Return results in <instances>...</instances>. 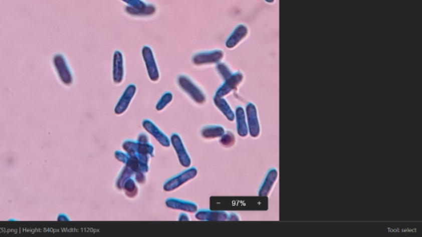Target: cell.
<instances>
[{"label":"cell","mask_w":422,"mask_h":237,"mask_svg":"<svg viewBox=\"0 0 422 237\" xmlns=\"http://www.w3.org/2000/svg\"><path fill=\"white\" fill-rule=\"evenodd\" d=\"M247 34H248V28L243 25H239L226 42L227 48H235L241 41L246 38Z\"/></svg>","instance_id":"obj_16"},{"label":"cell","mask_w":422,"mask_h":237,"mask_svg":"<svg viewBox=\"0 0 422 237\" xmlns=\"http://www.w3.org/2000/svg\"><path fill=\"white\" fill-rule=\"evenodd\" d=\"M197 174H198V171H197L196 168H189L186 171H182L181 173L178 174L177 176L169 179L168 181L164 184V190L166 192H171L173 190L177 189L178 187L186 183L187 181L196 177Z\"/></svg>","instance_id":"obj_5"},{"label":"cell","mask_w":422,"mask_h":237,"mask_svg":"<svg viewBox=\"0 0 422 237\" xmlns=\"http://www.w3.org/2000/svg\"><path fill=\"white\" fill-rule=\"evenodd\" d=\"M124 78V64H123V54L120 51H116L113 54L112 64V80L115 84L123 82Z\"/></svg>","instance_id":"obj_12"},{"label":"cell","mask_w":422,"mask_h":237,"mask_svg":"<svg viewBox=\"0 0 422 237\" xmlns=\"http://www.w3.org/2000/svg\"><path fill=\"white\" fill-rule=\"evenodd\" d=\"M236 117H237V126H238V133L241 137H247L249 133L248 125H247L245 113L243 107H238L236 109Z\"/></svg>","instance_id":"obj_20"},{"label":"cell","mask_w":422,"mask_h":237,"mask_svg":"<svg viewBox=\"0 0 422 237\" xmlns=\"http://www.w3.org/2000/svg\"><path fill=\"white\" fill-rule=\"evenodd\" d=\"M277 177H278V171H276L275 169H271L268 171L264 183L262 184V186L259 190V196H260V197L267 196L270 193V190L272 188L273 185L275 184Z\"/></svg>","instance_id":"obj_17"},{"label":"cell","mask_w":422,"mask_h":237,"mask_svg":"<svg viewBox=\"0 0 422 237\" xmlns=\"http://www.w3.org/2000/svg\"><path fill=\"white\" fill-rule=\"evenodd\" d=\"M58 220L59 221H68V220H70V218L68 217L66 214H64V213H60L58 216Z\"/></svg>","instance_id":"obj_28"},{"label":"cell","mask_w":422,"mask_h":237,"mask_svg":"<svg viewBox=\"0 0 422 237\" xmlns=\"http://www.w3.org/2000/svg\"><path fill=\"white\" fill-rule=\"evenodd\" d=\"M267 1H271V0H267Z\"/></svg>","instance_id":"obj_31"},{"label":"cell","mask_w":422,"mask_h":237,"mask_svg":"<svg viewBox=\"0 0 422 237\" xmlns=\"http://www.w3.org/2000/svg\"><path fill=\"white\" fill-rule=\"evenodd\" d=\"M236 138L234 133L231 131H227V133H225L222 137H221V140L220 143L222 146L226 147V148H230L233 146L235 144Z\"/></svg>","instance_id":"obj_23"},{"label":"cell","mask_w":422,"mask_h":237,"mask_svg":"<svg viewBox=\"0 0 422 237\" xmlns=\"http://www.w3.org/2000/svg\"><path fill=\"white\" fill-rule=\"evenodd\" d=\"M201 136L207 139L221 138L225 133L223 127L220 125H209L203 127L200 131Z\"/></svg>","instance_id":"obj_18"},{"label":"cell","mask_w":422,"mask_h":237,"mask_svg":"<svg viewBox=\"0 0 422 237\" xmlns=\"http://www.w3.org/2000/svg\"><path fill=\"white\" fill-rule=\"evenodd\" d=\"M142 124H143L144 129L147 131L150 134H151L162 146H170L171 142L169 140L168 137L166 136L162 131L160 130V128H158L155 123L149 120V119H144Z\"/></svg>","instance_id":"obj_10"},{"label":"cell","mask_w":422,"mask_h":237,"mask_svg":"<svg viewBox=\"0 0 422 237\" xmlns=\"http://www.w3.org/2000/svg\"><path fill=\"white\" fill-rule=\"evenodd\" d=\"M243 80V75L241 73L238 72L233 74L230 77L227 78V80H224L225 82L217 90L216 96L224 97L225 96H227L232 91L238 88V86L240 85Z\"/></svg>","instance_id":"obj_8"},{"label":"cell","mask_w":422,"mask_h":237,"mask_svg":"<svg viewBox=\"0 0 422 237\" xmlns=\"http://www.w3.org/2000/svg\"><path fill=\"white\" fill-rule=\"evenodd\" d=\"M137 88L134 85H129L126 88L123 92V96L118 101V104L115 107V113L117 115H121L126 112L128 109L129 104L131 102L132 99L134 98V95L136 93Z\"/></svg>","instance_id":"obj_11"},{"label":"cell","mask_w":422,"mask_h":237,"mask_svg":"<svg viewBox=\"0 0 422 237\" xmlns=\"http://www.w3.org/2000/svg\"><path fill=\"white\" fill-rule=\"evenodd\" d=\"M127 5L125 9L126 13L132 16H153L156 12V7L151 4L144 3L143 0H121Z\"/></svg>","instance_id":"obj_2"},{"label":"cell","mask_w":422,"mask_h":237,"mask_svg":"<svg viewBox=\"0 0 422 237\" xmlns=\"http://www.w3.org/2000/svg\"><path fill=\"white\" fill-rule=\"evenodd\" d=\"M224 58V53L222 50H212L198 53L192 57V64L195 65L218 64Z\"/></svg>","instance_id":"obj_7"},{"label":"cell","mask_w":422,"mask_h":237,"mask_svg":"<svg viewBox=\"0 0 422 237\" xmlns=\"http://www.w3.org/2000/svg\"><path fill=\"white\" fill-rule=\"evenodd\" d=\"M142 57L144 59V64L146 66L149 78L153 82H156L160 79V73L158 70L155 57L150 47L144 46V48H142Z\"/></svg>","instance_id":"obj_6"},{"label":"cell","mask_w":422,"mask_h":237,"mask_svg":"<svg viewBox=\"0 0 422 237\" xmlns=\"http://www.w3.org/2000/svg\"><path fill=\"white\" fill-rule=\"evenodd\" d=\"M115 157L118 159L119 161L121 162L124 163L127 160V157H128V155H126L124 153L121 151H116L115 152Z\"/></svg>","instance_id":"obj_26"},{"label":"cell","mask_w":422,"mask_h":237,"mask_svg":"<svg viewBox=\"0 0 422 237\" xmlns=\"http://www.w3.org/2000/svg\"><path fill=\"white\" fill-rule=\"evenodd\" d=\"M123 189H124V192L128 197H134L138 194V187L134 179H132L131 177L124 182Z\"/></svg>","instance_id":"obj_21"},{"label":"cell","mask_w":422,"mask_h":237,"mask_svg":"<svg viewBox=\"0 0 422 237\" xmlns=\"http://www.w3.org/2000/svg\"><path fill=\"white\" fill-rule=\"evenodd\" d=\"M213 101H214V104L217 106V108L225 115V117H227L228 120L231 121V122L234 121L235 114L231 108L230 105L227 103V101L223 97H218V96H215Z\"/></svg>","instance_id":"obj_19"},{"label":"cell","mask_w":422,"mask_h":237,"mask_svg":"<svg viewBox=\"0 0 422 237\" xmlns=\"http://www.w3.org/2000/svg\"><path fill=\"white\" fill-rule=\"evenodd\" d=\"M53 64L60 81L65 86L72 85L74 78L64 55L60 54H55L53 58Z\"/></svg>","instance_id":"obj_4"},{"label":"cell","mask_w":422,"mask_h":237,"mask_svg":"<svg viewBox=\"0 0 422 237\" xmlns=\"http://www.w3.org/2000/svg\"><path fill=\"white\" fill-rule=\"evenodd\" d=\"M172 98H173V96H172L171 92H166V93L164 94L163 96H161V98L159 100V101H158L155 108H156L157 111L163 110L172 101Z\"/></svg>","instance_id":"obj_24"},{"label":"cell","mask_w":422,"mask_h":237,"mask_svg":"<svg viewBox=\"0 0 422 237\" xmlns=\"http://www.w3.org/2000/svg\"><path fill=\"white\" fill-rule=\"evenodd\" d=\"M133 175H135L134 171H132L131 169L128 167L127 165H125V167L123 168V171L121 172L120 176H118V181H117V187L119 189H123L124 182L128 178H130Z\"/></svg>","instance_id":"obj_22"},{"label":"cell","mask_w":422,"mask_h":237,"mask_svg":"<svg viewBox=\"0 0 422 237\" xmlns=\"http://www.w3.org/2000/svg\"><path fill=\"white\" fill-rule=\"evenodd\" d=\"M123 148L128 155L136 156L142 162L148 164L149 155H154V147L149 142L133 141L126 140L123 142Z\"/></svg>","instance_id":"obj_1"},{"label":"cell","mask_w":422,"mask_h":237,"mask_svg":"<svg viewBox=\"0 0 422 237\" xmlns=\"http://www.w3.org/2000/svg\"><path fill=\"white\" fill-rule=\"evenodd\" d=\"M177 84L179 85L180 88L184 91L196 103L203 104L205 102V95L203 91L198 86H196L190 78L186 75H180L177 78Z\"/></svg>","instance_id":"obj_3"},{"label":"cell","mask_w":422,"mask_h":237,"mask_svg":"<svg viewBox=\"0 0 422 237\" xmlns=\"http://www.w3.org/2000/svg\"><path fill=\"white\" fill-rule=\"evenodd\" d=\"M229 219L230 220H239V218H238V215L235 214V213H232L231 216H229Z\"/></svg>","instance_id":"obj_30"},{"label":"cell","mask_w":422,"mask_h":237,"mask_svg":"<svg viewBox=\"0 0 422 237\" xmlns=\"http://www.w3.org/2000/svg\"><path fill=\"white\" fill-rule=\"evenodd\" d=\"M190 218L187 217V214H185V213H181L179 216V220L180 221H182V220H189Z\"/></svg>","instance_id":"obj_29"},{"label":"cell","mask_w":422,"mask_h":237,"mask_svg":"<svg viewBox=\"0 0 422 237\" xmlns=\"http://www.w3.org/2000/svg\"><path fill=\"white\" fill-rule=\"evenodd\" d=\"M217 70L223 80H227V78L230 77L231 75H233L230 69L226 64H222V63H218L217 65Z\"/></svg>","instance_id":"obj_25"},{"label":"cell","mask_w":422,"mask_h":237,"mask_svg":"<svg viewBox=\"0 0 422 237\" xmlns=\"http://www.w3.org/2000/svg\"><path fill=\"white\" fill-rule=\"evenodd\" d=\"M135 180L139 183H144L146 181V178H145L144 172H138V173L135 174Z\"/></svg>","instance_id":"obj_27"},{"label":"cell","mask_w":422,"mask_h":237,"mask_svg":"<svg viewBox=\"0 0 422 237\" xmlns=\"http://www.w3.org/2000/svg\"><path fill=\"white\" fill-rule=\"evenodd\" d=\"M195 217L199 220L209 221H222L229 219V215L223 211L200 210L196 213Z\"/></svg>","instance_id":"obj_15"},{"label":"cell","mask_w":422,"mask_h":237,"mask_svg":"<svg viewBox=\"0 0 422 237\" xmlns=\"http://www.w3.org/2000/svg\"><path fill=\"white\" fill-rule=\"evenodd\" d=\"M171 143L176 151L180 164L184 167H189L191 165V159L187 154V150L185 149L182 139L177 133H172L171 136Z\"/></svg>","instance_id":"obj_9"},{"label":"cell","mask_w":422,"mask_h":237,"mask_svg":"<svg viewBox=\"0 0 422 237\" xmlns=\"http://www.w3.org/2000/svg\"><path fill=\"white\" fill-rule=\"evenodd\" d=\"M166 204L168 208L177 210L186 211L189 213H195L198 210V206L195 203L185 200L177 198H168L166 200Z\"/></svg>","instance_id":"obj_14"},{"label":"cell","mask_w":422,"mask_h":237,"mask_svg":"<svg viewBox=\"0 0 422 237\" xmlns=\"http://www.w3.org/2000/svg\"><path fill=\"white\" fill-rule=\"evenodd\" d=\"M247 116L249 120V133L253 138H257L260 133L256 107L253 103H249L246 107Z\"/></svg>","instance_id":"obj_13"}]
</instances>
